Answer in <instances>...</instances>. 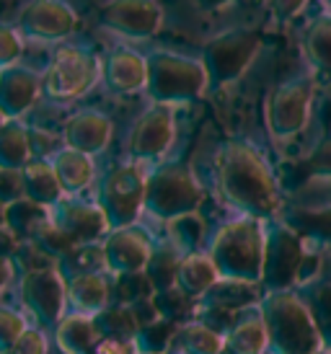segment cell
<instances>
[{
  "instance_id": "cell-1",
  "label": "cell",
  "mask_w": 331,
  "mask_h": 354,
  "mask_svg": "<svg viewBox=\"0 0 331 354\" xmlns=\"http://www.w3.org/2000/svg\"><path fill=\"white\" fill-rule=\"evenodd\" d=\"M217 189L228 205L249 217H269L277 209V187L264 158L244 140L225 142L217 153Z\"/></svg>"
},
{
  "instance_id": "cell-2",
  "label": "cell",
  "mask_w": 331,
  "mask_h": 354,
  "mask_svg": "<svg viewBox=\"0 0 331 354\" xmlns=\"http://www.w3.org/2000/svg\"><path fill=\"white\" fill-rule=\"evenodd\" d=\"M207 256L223 279L256 282L264 264V227L256 217H238L217 227L210 238Z\"/></svg>"
},
{
  "instance_id": "cell-3",
  "label": "cell",
  "mask_w": 331,
  "mask_h": 354,
  "mask_svg": "<svg viewBox=\"0 0 331 354\" xmlns=\"http://www.w3.org/2000/svg\"><path fill=\"white\" fill-rule=\"evenodd\" d=\"M145 93L150 104L184 106L207 93V73L202 59L174 50H153L145 55Z\"/></svg>"
},
{
  "instance_id": "cell-4",
  "label": "cell",
  "mask_w": 331,
  "mask_h": 354,
  "mask_svg": "<svg viewBox=\"0 0 331 354\" xmlns=\"http://www.w3.org/2000/svg\"><path fill=\"white\" fill-rule=\"evenodd\" d=\"M205 192L199 187L192 168L184 163H156L147 166L145 202L143 212L161 223H171L176 217L197 212Z\"/></svg>"
},
{
  "instance_id": "cell-5",
  "label": "cell",
  "mask_w": 331,
  "mask_h": 354,
  "mask_svg": "<svg viewBox=\"0 0 331 354\" xmlns=\"http://www.w3.org/2000/svg\"><path fill=\"white\" fill-rule=\"evenodd\" d=\"M101 80V57L80 44H62L55 50L42 78V96L52 104H73L83 99Z\"/></svg>"
},
{
  "instance_id": "cell-6",
  "label": "cell",
  "mask_w": 331,
  "mask_h": 354,
  "mask_svg": "<svg viewBox=\"0 0 331 354\" xmlns=\"http://www.w3.org/2000/svg\"><path fill=\"white\" fill-rule=\"evenodd\" d=\"M262 52V34L253 29H225L215 34L202 50V68L207 73V91H220L244 78Z\"/></svg>"
},
{
  "instance_id": "cell-7",
  "label": "cell",
  "mask_w": 331,
  "mask_h": 354,
  "mask_svg": "<svg viewBox=\"0 0 331 354\" xmlns=\"http://www.w3.org/2000/svg\"><path fill=\"white\" fill-rule=\"evenodd\" d=\"M145 176L147 166L127 160V163L109 168L104 178L98 181L96 205L107 217L109 230L135 225L140 220L143 202H145Z\"/></svg>"
},
{
  "instance_id": "cell-8",
  "label": "cell",
  "mask_w": 331,
  "mask_h": 354,
  "mask_svg": "<svg viewBox=\"0 0 331 354\" xmlns=\"http://www.w3.org/2000/svg\"><path fill=\"white\" fill-rule=\"evenodd\" d=\"M19 300L39 328L49 331L68 313V285L55 266L24 272L19 282Z\"/></svg>"
},
{
  "instance_id": "cell-9",
  "label": "cell",
  "mask_w": 331,
  "mask_h": 354,
  "mask_svg": "<svg viewBox=\"0 0 331 354\" xmlns=\"http://www.w3.org/2000/svg\"><path fill=\"white\" fill-rule=\"evenodd\" d=\"M176 142V109L166 104L150 106L135 119L127 135V160L156 166Z\"/></svg>"
},
{
  "instance_id": "cell-10",
  "label": "cell",
  "mask_w": 331,
  "mask_h": 354,
  "mask_svg": "<svg viewBox=\"0 0 331 354\" xmlns=\"http://www.w3.org/2000/svg\"><path fill=\"white\" fill-rule=\"evenodd\" d=\"M313 99V75H295L280 83L267 99V127L272 138L287 140L298 135L311 111Z\"/></svg>"
},
{
  "instance_id": "cell-11",
  "label": "cell",
  "mask_w": 331,
  "mask_h": 354,
  "mask_svg": "<svg viewBox=\"0 0 331 354\" xmlns=\"http://www.w3.org/2000/svg\"><path fill=\"white\" fill-rule=\"evenodd\" d=\"M13 26L29 41L65 44L78 29V13L65 0H29Z\"/></svg>"
},
{
  "instance_id": "cell-12",
  "label": "cell",
  "mask_w": 331,
  "mask_h": 354,
  "mask_svg": "<svg viewBox=\"0 0 331 354\" xmlns=\"http://www.w3.org/2000/svg\"><path fill=\"white\" fill-rule=\"evenodd\" d=\"M98 21L127 41H147L163 26V8L158 0H107L98 8Z\"/></svg>"
},
{
  "instance_id": "cell-13",
  "label": "cell",
  "mask_w": 331,
  "mask_h": 354,
  "mask_svg": "<svg viewBox=\"0 0 331 354\" xmlns=\"http://www.w3.org/2000/svg\"><path fill=\"white\" fill-rule=\"evenodd\" d=\"M104 261H107V272L111 277L132 274V272H143L147 259L153 254L156 241L143 225H125L109 230L104 241Z\"/></svg>"
},
{
  "instance_id": "cell-14",
  "label": "cell",
  "mask_w": 331,
  "mask_h": 354,
  "mask_svg": "<svg viewBox=\"0 0 331 354\" xmlns=\"http://www.w3.org/2000/svg\"><path fill=\"white\" fill-rule=\"evenodd\" d=\"M52 223L78 246V243H101L109 233L107 217L96 202L80 197H62L49 209Z\"/></svg>"
},
{
  "instance_id": "cell-15",
  "label": "cell",
  "mask_w": 331,
  "mask_h": 354,
  "mask_svg": "<svg viewBox=\"0 0 331 354\" xmlns=\"http://www.w3.org/2000/svg\"><path fill=\"white\" fill-rule=\"evenodd\" d=\"M44 73L16 62L0 70V114L6 119H21L42 96Z\"/></svg>"
},
{
  "instance_id": "cell-16",
  "label": "cell",
  "mask_w": 331,
  "mask_h": 354,
  "mask_svg": "<svg viewBox=\"0 0 331 354\" xmlns=\"http://www.w3.org/2000/svg\"><path fill=\"white\" fill-rule=\"evenodd\" d=\"M111 135H114V122L109 119V114L98 109H78L75 114H70L62 127V145L93 158L109 148Z\"/></svg>"
},
{
  "instance_id": "cell-17",
  "label": "cell",
  "mask_w": 331,
  "mask_h": 354,
  "mask_svg": "<svg viewBox=\"0 0 331 354\" xmlns=\"http://www.w3.org/2000/svg\"><path fill=\"white\" fill-rule=\"evenodd\" d=\"M145 55L129 47H114L101 59V83L114 96H132L137 91H145Z\"/></svg>"
},
{
  "instance_id": "cell-18",
  "label": "cell",
  "mask_w": 331,
  "mask_h": 354,
  "mask_svg": "<svg viewBox=\"0 0 331 354\" xmlns=\"http://www.w3.org/2000/svg\"><path fill=\"white\" fill-rule=\"evenodd\" d=\"M298 259H301V248H298V238L292 236L290 227L274 225L269 233H264L262 277L269 285L283 282L285 277L292 272Z\"/></svg>"
},
{
  "instance_id": "cell-19",
  "label": "cell",
  "mask_w": 331,
  "mask_h": 354,
  "mask_svg": "<svg viewBox=\"0 0 331 354\" xmlns=\"http://www.w3.org/2000/svg\"><path fill=\"white\" fill-rule=\"evenodd\" d=\"M68 310L80 315L101 313L111 305V274L109 272H93L75 279H68Z\"/></svg>"
},
{
  "instance_id": "cell-20",
  "label": "cell",
  "mask_w": 331,
  "mask_h": 354,
  "mask_svg": "<svg viewBox=\"0 0 331 354\" xmlns=\"http://www.w3.org/2000/svg\"><path fill=\"white\" fill-rule=\"evenodd\" d=\"M47 160L55 168V176H57L65 197H78V194H83L93 184V178H96V163H93V158L80 153V150L62 145Z\"/></svg>"
},
{
  "instance_id": "cell-21",
  "label": "cell",
  "mask_w": 331,
  "mask_h": 354,
  "mask_svg": "<svg viewBox=\"0 0 331 354\" xmlns=\"http://www.w3.org/2000/svg\"><path fill=\"white\" fill-rule=\"evenodd\" d=\"M21 181H24V197L47 207V209H52L65 197L57 176H55V168L47 158H31L29 163L21 168Z\"/></svg>"
},
{
  "instance_id": "cell-22",
  "label": "cell",
  "mask_w": 331,
  "mask_h": 354,
  "mask_svg": "<svg viewBox=\"0 0 331 354\" xmlns=\"http://www.w3.org/2000/svg\"><path fill=\"white\" fill-rule=\"evenodd\" d=\"M217 279H220V274H217L207 251H195V254L181 256L179 272H176V290L184 292L189 300L202 297Z\"/></svg>"
},
{
  "instance_id": "cell-23",
  "label": "cell",
  "mask_w": 331,
  "mask_h": 354,
  "mask_svg": "<svg viewBox=\"0 0 331 354\" xmlns=\"http://www.w3.org/2000/svg\"><path fill=\"white\" fill-rule=\"evenodd\" d=\"M52 339L62 354H91L98 342V331L91 315L65 313L52 328Z\"/></svg>"
},
{
  "instance_id": "cell-24",
  "label": "cell",
  "mask_w": 331,
  "mask_h": 354,
  "mask_svg": "<svg viewBox=\"0 0 331 354\" xmlns=\"http://www.w3.org/2000/svg\"><path fill=\"white\" fill-rule=\"evenodd\" d=\"M303 55L308 59L313 78L331 80V10L308 24L303 34Z\"/></svg>"
},
{
  "instance_id": "cell-25",
  "label": "cell",
  "mask_w": 331,
  "mask_h": 354,
  "mask_svg": "<svg viewBox=\"0 0 331 354\" xmlns=\"http://www.w3.org/2000/svg\"><path fill=\"white\" fill-rule=\"evenodd\" d=\"M225 336L220 331L210 328L202 321H192V324H179L174 336V344L168 352L176 354H223Z\"/></svg>"
},
{
  "instance_id": "cell-26",
  "label": "cell",
  "mask_w": 331,
  "mask_h": 354,
  "mask_svg": "<svg viewBox=\"0 0 331 354\" xmlns=\"http://www.w3.org/2000/svg\"><path fill=\"white\" fill-rule=\"evenodd\" d=\"M47 223H49L47 207L37 205V202H31L26 197L16 199V202H10L6 207V227L19 238L21 243H29L31 238L37 236Z\"/></svg>"
},
{
  "instance_id": "cell-27",
  "label": "cell",
  "mask_w": 331,
  "mask_h": 354,
  "mask_svg": "<svg viewBox=\"0 0 331 354\" xmlns=\"http://www.w3.org/2000/svg\"><path fill=\"white\" fill-rule=\"evenodd\" d=\"M31 160L29 127L21 119H8L0 127V168L21 171Z\"/></svg>"
},
{
  "instance_id": "cell-28",
  "label": "cell",
  "mask_w": 331,
  "mask_h": 354,
  "mask_svg": "<svg viewBox=\"0 0 331 354\" xmlns=\"http://www.w3.org/2000/svg\"><path fill=\"white\" fill-rule=\"evenodd\" d=\"M55 269L62 274L65 282L83 274H93V272H107L104 246L101 243H78L60 256L55 261Z\"/></svg>"
},
{
  "instance_id": "cell-29",
  "label": "cell",
  "mask_w": 331,
  "mask_h": 354,
  "mask_svg": "<svg viewBox=\"0 0 331 354\" xmlns=\"http://www.w3.org/2000/svg\"><path fill=\"white\" fill-rule=\"evenodd\" d=\"M181 251L166 238L161 243L153 246V254L145 264V277L150 279V285L156 292H163V290H171L176 287V272H179V261H181Z\"/></svg>"
},
{
  "instance_id": "cell-30",
  "label": "cell",
  "mask_w": 331,
  "mask_h": 354,
  "mask_svg": "<svg viewBox=\"0 0 331 354\" xmlns=\"http://www.w3.org/2000/svg\"><path fill=\"white\" fill-rule=\"evenodd\" d=\"M93 326L98 331V339H114V342H132L140 331L135 313L129 310V305L111 303L101 313L93 315Z\"/></svg>"
},
{
  "instance_id": "cell-31",
  "label": "cell",
  "mask_w": 331,
  "mask_h": 354,
  "mask_svg": "<svg viewBox=\"0 0 331 354\" xmlns=\"http://www.w3.org/2000/svg\"><path fill=\"white\" fill-rule=\"evenodd\" d=\"M251 282L241 279H217L202 297H197V308H213V310H228L233 313L235 308H244L251 303ZM195 308V310H197Z\"/></svg>"
},
{
  "instance_id": "cell-32",
  "label": "cell",
  "mask_w": 331,
  "mask_h": 354,
  "mask_svg": "<svg viewBox=\"0 0 331 354\" xmlns=\"http://www.w3.org/2000/svg\"><path fill=\"white\" fill-rule=\"evenodd\" d=\"M267 342V328L256 315L241 318L225 336V349L231 354H259Z\"/></svg>"
},
{
  "instance_id": "cell-33",
  "label": "cell",
  "mask_w": 331,
  "mask_h": 354,
  "mask_svg": "<svg viewBox=\"0 0 331 354\" xmlns=\"http://www.w3.org/2000/svg\"><path fill=\"white\" fill-rule=\"evenodd\" d=\"M168 233L166 238L174 243L181 254H195V251H202V243H205V223L197 212H189V215H181L166 223Z\"/></svg>"
},
{
  "instance_id": "cell-34",
  "label": "cell",
  "mask_w": 331,
  "mask_h": 354,
  "mask_svg": "<svg viewBox=\"0 0 331 354\" xmlns=\"http://www.w3.org/2000/svg\"><path fill=\"white\" fill-rule=\"evenodd\" d=\"M176 328H179V324L158 318L153 324L140 326L137 336L132 339V346H135L137 354H166L174 344Z\"/></svg>"
},
{
  "instance_id": "cell-35",
  "label": "cell",
  "mask_w": 331,
  "mask_h": 354,
  "mask_svg": "<svg viewBox=\"0 0 331 354\" xmlns=\"http://www.w3.org/2000/svg\"><path fill=\"white\" fill-rule=\"evenodd\" d=\"M153 295H156V290L145 277V272L111 277V303L135 305L143 303V300H150Z\"/></svg>"
},
{
  "instance_id": "cell-36",
  "label": "cell",
  "mask_w": 331,
  "mask_h": 354,
  "mask_svg": "<svg viewBox=\"0 0 331 354\" xmlns=\"http://www.w3.org/2000/svg\"><path fill=\"white\" fill-rule=\"evenodd\" d=\"M153 305H156V310L161 318L174 321V324H179V321L192 310V300H189L184 292H179L176 287L163 290V292H156V295H153Z\"/></svg>"
},
{
  "instance_id": "cell-37",
  "label": "cell",
  "mask_w": 331,
  "mask_h": 354,
  "mask_svg": "<svg viewBox=\"0 0 331 354\" xmlns=\"http://www.w3.org/2000/svg\"><path fill=\"white\" fill-rule=\"evenodd\" d=\"M0 354H49V331L39 326H29L24 334Z\"/></svg>"
},
{
  "instance_id": "cell-38",
  "label": "cell",
  "mask_w": 331,
  "mask_h": 354,
  "mask_svg": "<svg viewBox=\"0 0 331 354\" xmlns=\"http://www.w3.org/2000/svg\"><path fill=\"white\" fill-rule=\"evenodd\" d=\"M24 55V37L16 26H0V70L21 62Z\"/></svg>"
},
{
  "instance_id": "cell-39",
  "label": "cell",
  "mask_w": 331,
  "mask_h": 354,
  "mask_svg": "<svg viewBox=\"0 0 331 354\" xmlns=\"http://www.w3.org/2000/svg\"><path fill=\"white\" fill-rule=\"evenodd\" d=\"M26 328H29V324H26V318H24L19 310L0 305V352L8 349Z\"/></svg>"
},
{
  "instance_id": "cell-40",
  "label": "cell",
  "mask_w": 331,
  "mask_h": 354,
  "mask_svg": "<svg viewBox=\"0 0 331 354\" xmlns=\"http://www.w3.org/2000/svg\"><path fill=\"white\" fill-rule=\"evenodd\" d=\"M24 197V181H21V171H8L0 168V205L8 207L10 202Z\"/></svg>"
},
{
  "instance_id": "cell-41",
  "label": "cell",
  "mask_w": 331,
  "mask_h": 354,
  "mask_svg": "<svg viewBox=\"0 0 331 354\" xmlns=\"http://www.w3.org/2000/svg\"><path fill=\"white\" fill-rule=\"evenodd\" d=\"M308 0H267V10L277 24H287L295 16H301Z\"/></svg>"
},
{
  "instance_id": "cell-42",
  "label": "cell",
  "mask_w": 331,
  "mask_h": 354,
  "mask_svg": "<svg viewBox=\"0 0 331 354\" xmlns=\"http://www.w3.org/2000/svg\"><path fill=\"white\" fill-rule=\"evenodd\" d=\"M91 354H137L132 342H114V339H98Z\"/></svg>"
},
{
  "instance_id": "cell-43",
  "label": "cell",
  "mask_w": 331,
  "mask_h": 354,
  "mask_svg": "<svg viewBox=\"0 0 331 354\" xmlns=\"http://www.w3.org/2000/svg\"><path fill=\"white\" fill-rule=\"evenodd\" d=\"M19 246H21L19 238L13 236L6 225L0 227V259H13L16 251H19Z\"/></svg>"
},
{
  "instance_id": "cell-44",
  "label": "cell",
  "mask_w": 331,
  "mask_h": 354,
  "mask_svg": "<svg viewBox=\"0 0 331 354\" xmlns=\"http://www.w3.org/2000/svg\"><path fill=\"white\" fill-rule=\"evenodd\" d=\"M16 274V266H13V259H0V295L3 290L10 285V279Z\"/></svg>"
},
{
  "instance_id": "cell-45",
  "label": "cell",
  "mask_w": 331,
  "mask_h": 354,
  "mask_svg": "<svg viewBox=\"0 0 331 354\" xmlns=\"http://www.w3.org/2000/svg\"><path fill=\"white\" fill-rule=\"evenodd\" d=\"M192 3H195V8H199V10H223V8H228V6L238 3V0H192Z\"/></svg>"
},
{
  "instance_id": "cell-46",
  "label": "cell",
  "mask_w": 331,
  "mask_h": 354,
  "mask_svg": "<svg viewBox=\"0 0 331 354\" xmlns=\"http://www.w3.org/2000/svg\"><path fill=\"white\" fill-rule=\"evenodd\" d=\"M319 168L326 171V174H331V145H326V148L319 153Z\"/></svg>"
},
{
  "instance_id": "cell-47",
  "label": "cell",
  "mask_w": 331,
  "mask_h": 354,
  "mask_svg": "<svg viewBox=\"0 0 331 354\" xmlns=\"http://www.w3.org/2000/svg\"><path fill=\"white\" fill-rule=\"evenodd\" d=\"M6 225V207L0 205V227Z\"/></svg>"
},
{
  "instance_id": "cell-48",
  "label": "cell",
  "mask_w": 331,
  "mask_h": 354,
  "mask_svg": "<svg viewBox=\"0 0 331 354\" xmlns=\"http://www.w3.org/2000/svg\"><path fill=\"white\" fill-rule=\"evenodd\" d=\"M321 3H323V6H326V8L331 10V0H321Z\"/></svg>"
},
{
  "instance_id": "cell-49",
  "label": "cell",
  "mask_w": 331,
  "mask_h": 354,
  "mask_svg": "<svg viewBox=\"0 0 331 354\" xmlns=\"http://www.w3.org/2000/svg\"><path fill=\"white\" fill-rule=\"evenodd\" d=\"M6 122H8V119L3 117V114H0V127H3V124H6Z\"/></svg>"
},
{
  "instance_id": "cell-50",
  "label": "cell",
  "mask_w": 331,
  "mask_h": 354,
  "mask_svg": "<svg viewBox=\"0 0 331 354\" xmlns=\"http://www.w3.org/2000/svg\"><path fill=\"white\" fill-rule=\"evenodd\" d=\"M166 354H176V352H166Z\"/></svg>"
}]
</instances>
